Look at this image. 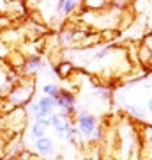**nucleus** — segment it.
Segmentation results:
<instances>
[{
	"instance_id": "1",
	"label": "nucleus",
	"mask_w": 152,
	"mask_h": 160,
	"mask_svg": "<svg viewBox=\"0 0 152 160\" xmlns=\"http://www.w3.org/2000/svg\"><path fill=\"white\" fill-rule=\"evenodd\" d=\"M34 91H35V82L30 77L20 80L16 86L6 94L4 103H2V107H6V109H2V110L11 112L12 109L28 105V103L32 102V98H34Z\"/></svg>"
},
{
	"instance_id": "2",
	"label": "nucleus",
	"mask_w": 152,
	"mask_h": 160,
	"mask_svg": "<svg viewBox=\"0 0 152 160\" xmlns=\"http://www.w3.org/2000/svg\"><path fill=\"white\" fill-rule=\"evenodd\" d=\"M76 128H78L80 135L89 141L92 132L97 128V118L94 114H89V112H80L76 116Z\"/></svg>"
},
{
	"instance_id": "3",
	"label": "nucleus",
	"mask_w": 152,
	"mask_h": 160,
	"mask_svg": "<svg viewBox=\"0 0 152 160\" xmlns=\"http://www.w3.org/2000/svg\"><path fill=\"white\" fill-rule=\"evenodd\" d=\"M35 151L41 157H51L55 153V142L53 139L48 137V135H43V137L35 139Z\"/></svg>"
},
{
	"instance_id": "4",
	"label": "nucleus",
	"mask_w": 152,
	"mask_h": 160,
	"mask_svg": "<svg viewBox=\"0 0 152 160\" xmlns=\"http://www.w3.org/2000/svg\"><path fill=\"white\" fill-rule=\"evenodd\" d=\"M41 57L39 55H32V57H28V59H25V62H23V66H21V69L27 73V77H32L34 73H37L41 69Z\"/></svg>"
},
{
	"instance_id": "5",
	"label": "nucleus",
	"mask_w": 152,
	"mask_h": 160,
	"mask_svg": "<svg viewBox=\"0 0 152 160\" xmlns=\"http://www.w3.org/2000/svg\"><path fill=\"white\" fill-rule=\"evenodd\" d=\"M37 105H39V112L43 116H50L53 114V110H55L57 107V103H55V98H51V96H43L37 100Z\"/></svg>"
},
{
	"instance_id": "6",
	"label": "nucleus",
	"mask_w": 152,
	"mask_h": 160,
	"mask_svg": "<svg viewBox=\"0 0 152 160\" xmlns=\"http://www.w3.org/2000/svg\"><path fill=\"white\" fill-rule=\"evenodd\" d=\"M53 71H55V75L57 77H60V78H64V80H67L71 75L76 71V68H74V64L73 62H58V64H55L53 66Z\"/></svg>"
},
{
	"instance_id": "7",
	"label": "nucleus",
	"mask_w": 152,
	"mask_h": 160,
	"mask_svg": "<svg viewBox=\"0 0 152 160\" xmlns=\"http://www.w3.org/2000/svg\"><path fill=\"white\" fill-rule=\"evenodd\" d=\"M112 4V0H83V7L87 11H101Z\"/></svg>"
},
{
	"instance_id": "8",
	"label": "nucleus",
	"mask_w": 152,
	"mask_h": 160,
	"mask_svg": "<svg viewBox=\"0 0 152 160\" xmlns=\"http://www.w3.org/2000/svg\"><path fill=\"white\" fill-rule=\"evenodd\" d=\"M58 91H60V87L57 86V84H44V86H43V94H44V96L57 98Z\"/></svg>"
},
{
	"instance_id": "9",
	"label": "nucleus",
	"mask_w": 152,
	"mask_h": 160,
	"mask_svg": "<svg viewBox=\"0 0 152 160\" xmlns=\"http://www.w3.org/2000/svg\"><path fill=\"white\" fill-rule=\"evenodd\" d=\"M32 139H37V137H43V135H46V128L43 125H41L39 121H34L32 123Z\"/></svg>"
},
{
	"instance_id": "10",
	"label": "nucleus",
	"mask_w": 152,
	"mask_h": 160,
	"mask_svg": "<svg viewBox=\"0 0 152 160\" xmlns=\"http://www.w3.org/2000/svg\"><path fill=\"white\" fill-rule=\"evenodd\" d=\"M28 112H32V114H37V112H39V105H37V102H32L30 105H28Z\"/></svg>"
},
{
	"instance_id": "11",
	"label": "nucleus",
	"mask_w": 152,
	"mask_h": 160,
	"mask_svg": "<svg viewBox=\"0 0 152 160\" xmlns=\"http://www.w3.org/2000/svg\"><path fill=\"white\" fill-rule=\"evenodd\" d=\"M0 151H4V144H0Z\"/></svg>"
}]
</instances>
